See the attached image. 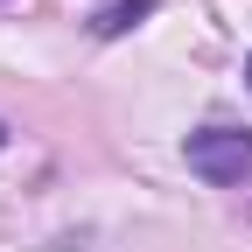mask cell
Instances as JSON below:
<instances>
[{
    "mask_svg": "<svg viewBox=\"0 0 252 252\" xmlns=\"http://www.w3.org/2000/svg\"><path fill=\"white\" fill-rule=\"evenodd\" d=\"M182 161H189V175L231 189V182L252 175V133H245V126H203V133L182 140Z\"/></svg>",
    "mask_w": 252,
    "mask_h": 252,
    "instance_id": "6da1fadb",
    "label": "cell"
},
{
    "mask_svg": "<svg viewBox=\"0 0 252 252\" xmlns=\"http://www.w3.org/2000/svg\"><path fill=\"white\" fill-rule=\"evenodd\" d=\"M154 7H161V0H105L98 14H91V35H98V42H112V35H126V28H140Z\"/></svg>",
    "mask_w": 252,
    "mask_h": 252,
    "instance_id": "7a4b0ae2",
    "label": "cell"
},
{
    "mask_svg": "<svg viewBox=\"0 0 252 252\" xmlns=\"http://www.w3.org/2000/svg\"><path fill=\"white\" fill-rule=\"evenodd\" d=\"M0 147H7V126H0Z\"/></svg>",
    "mask_w": 252,
    "mask_h": 252,
    "instance_id": "3957f363",
    "label": "cell"
},
{
    "mask_svg": "<svg viewBox=\"0 0 252 252\" xmlns=\"http://www.w3.org/2000/svg\"><path fill=\"white\" fill-rule=\"evenodd\" d=\"M245 77H252V63H245Z\"/></svg>",
    "mask_w": 252,
    "mask_h": 252,
    "instance_id": "277c9868",
    "label": "cell"
}]
</instances>
